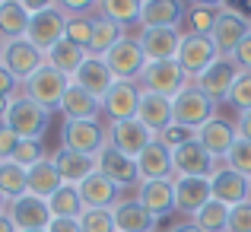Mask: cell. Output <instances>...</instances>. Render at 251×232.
Returning a JSON list of instances; mask_svg holds the SVG:
<instances>
[{"label":"cell","instance_id":"obj_1","mask_svg":"<svg viewBox=\"0 0 251 232\" xmlns=\"http://www.w3.org/2000/svg\"><path fill=\"white\" fill-rule=\"evenodd\" d=\"M48 121H51V111L45 108V105H38L35 99H29L25 92L13 99L10 108H6V115H3V124L19 137V140H42Z\"/></svg>","mask_w":251,"mask_h":232},{"label":"cell","instance_id":"obj_2","mask_svg":"<svg viewBox=\"0 0 251 232\" xmlns=\"http://www.w3.org/2000/svg\"><path fill=\"white\" fill-rule=\"evenodd\" d=\"M143 92H156V96H166V99H175L181 89L191 86V77L178 67V61H150L143 67L140 79H137Z\"/></svg>","mask_w":251,"mask_h":232},{"label":"cell","instance_id":"obj_3","mask_svg":"<svg viewBox=\"0 0 251 232\" xmlns=\"http://www.w3.org/2000/svg\"><path fill=\"white\" fill-rule=\"evenodd\" d=\"M248 32H251L248 16H242L232 6H220V13H216V19H213V29H210V42H213V48H216L220 57H232L235 48L245 42Z\"/></svg>","mask_w":251,"mask_h":232},{"label":"cell","instance_id":"obj_4","mask_svg":"<svg viewBox=\"0 0 251 232\" xmlns=\"http://www.w3.org/2000/svg\"><path fill=\"white\" fill-rule=\"evenodd\" d=\"M61 38H67V13L57 3H48L42 13L29 19V32H25V42L35 45L42 54H48Z\"/></svg>","mask_w":251,"mask_h":232},{"label":"cell","instance_id":"obj_5","mask_svg":"<svg viewBox=\"0 0 251 232\" xmlns=\"http://www.w3.org/2000/svg\"><path fill=\"white\" fill-rule=\"evenodd\" d=\"M172 115H175V124L188 130H201L207 121L216 118V102H210L194 83L188 89H181L175 99H172Z\"/></svg>","mask_w":251,"mask_h":232},{"label":"cell","instance_id":"obj_6","mask_svg":"<svg viewBox=\"0 0 251 232\" xmlns=\"http://www.w3.org/2000/svg\"><path fill=\"white\" fill-rule=\"evenodd\" d=\"M105 64H108L111 77H115L118 83H137L140 74H143V67H147L150 61H147V54H143L140 42L130 38V35H124L121 42L105 54Z\"/></svg>","mask_w":251,"mask_h":232},{"label":"cell","instance_id":"obj_7","mask_svg":"<svg viewBox=\"0 0 251 232\" xmlns=\"http://www.w3.org/2000/svg\"><path fill=\"white\" fill-rule=\"evenodd\" d=\"M61 147L74 150V153H83V156H99L108 147V130L99 121H64Z\"/></svg>","mask_w":251,"mask_h":232},{"label":"cell","instance_id":"obj_8","mask_svg":"<svg viewBox=\"0 0 251 232\" xmlns=\"http://www.w3.org/2000/svg\"><path fill=\"white\" fill-rule=\"evenodd\" d=\"M239 64L232 57H216L201 77L194 79V86L210 99V102H229V92H232L235 79H239Z\"/></svg>","mask_w":251,"mask_h":232},{"label":"cell","instance_id":"obj_9","mask_svg":"<svg viewBox=\"0 0 251 232\" xmlns=\"http://www.w3.org/2000/svg\"><path fill=\"white\" fill-rule=\"evenodd\" d=\"M23 86H25V96L35 99L38 105H45V108L51 111V108H61L64 92L70 89V77H64L61 70H54V67L45 64V67L38 70L35 77H29Z\"/></svg>","mask_w":251,"mask_h":232},{"label":"cell","instance_id":"obj_10","mask_svg":"<svg viewBox=\"0 0 251 232\" xmlns=\"http://www.w3.org/2000/svg\"><path fill=\"white\" fill-rule=\"evenodd\" d=\"M0 64H3L19 83H25L29 77H35L38 70L45 67V54L35 45H29L25 38H13V42H3V57H0Z\"/></svg>","mask_w":251,"mask_h":232},{"label":"cell","instance_id":"obj_11","mask_svg":"<svg viewBox=\"0 0 251 232\" xmlns=\"http://www.w3.org/2000/svg\"><path fill=\"white\" fill-rule=\"evenodd\" d=\"M216 48L213 42H210V35H197V32H188V35L181 38V48H178V67L184 70L191 79H197L203 74V70L210 67V64L216 61Z\"/></svg>","mask_w":251,"mask_h":232},{"label":"cell","instance_id":"obj_12","mask_svg":"<svg viewBox=\"0 0 251 232\" xmlns=\"http://www.w3.org/2000/svg\"><path fill=\"white\" fill-rule=\"evenodd\" d=\"M172 165H175V178H210L220 162L197 140H188L184 147L172 150Z\"/></svg>","mask_w":251,"mask_h":232},{"label":"cell","instance_id":"obj_13","mask_svg":"<svg viewBox=\"0 0 251 232\" xmlns=\"http://www.w3.org/2000/svg\"><path fill=\"white\" fill-rule=\"evenodd\" d=\"M105 130H108V147L121 150V153L130 156V159H137L143 150L150 147V143L156 140V137L150 134L137 118H127V121H111Z\"/></svg>","mask_w":251,"mask_h":232},{"label":"cell","instance_id":"obj_14","mask_svg":"<svg viewBox=\"0 0 251 232\" xmlns=\"http://www.w3.org/2000/svg\"><path fill=\"white\" fill-rule=\"evenodd\" d=\"M210 191H213V201L226 204V207H239V204L251 201V178L226 169V165H216V172L210 175Z\"/></svg>","mask_w":251,"mask_h":232},{"label":"cell","instance_id":"obj_15","mask_svg":"<svg viewBox=\"0 0 251 232\" xmlns=\"http://www.w3.org/2000/svg\"><path fill=\"white\" fill-rule=\"evenodd\" d=\"M96 165L105 178H111V181L118 184V188H140V181H143L140 169H137V159L124 156L121 150H115V147H105L102 153L96 156Z\"/></svg>","mask_w":251,"mask_h":232},{"label":"cell","instance_id":"obj_16","mask_svg":"<svg viewBox=\"0 0 251 232\" xmlns=\"http://www.w3.org/2000/svg\"><path fill=\"white\" fill-rule=\"evenodd\" d=\"M6 216L13 220L16 232H23V229H48V223H51L48 201H42V197H35V194H23V197H16V201H10L6 204Z\"/></svg>","mask_w":251,"mask_h":232},{"label":"cell","instance_id":"obj_17","mask_svg":"<svg viewBox=\"0 0 251 232\" xmlns=\"http://www.w3.org/2000/svg\"><path fill=\"white\" fill-rule=\"evenodd\" d=\"M137 121H140L153 137H159L162 130H169L172 124H175V115H172V99L156 96V92H143V89H140Z\"/></svg>","mask_w":251,"mask_h":232},{"label":"cell","instance_id":"obj_18","mask_svg":"<svg viewBox=\"0 0 251 232\" xmlns=\"http://www.w3.org/2000/svg\"><path fill=\"white\" fill-rule=\"evenodd\" d=\"M76 191H80L86 210H111L121 201V188H118L111 178H105L99 169L92 172L89 178H83V181L76 184Z\"/></svg>","mask_w":251,"mask_h":232},{"label":"cell","instance_id":"obj_19","mask_svg":"<svg viewBox=\"0 0 251 232\" xmlns=\"http://www.w3.org/2000/svg\"><path fill=\"white\" fill-rule=\"evenodd\" d=\"M181 38V29H140L137 42H140L147 61H175Z\"/></svg>","mask_w":251,"mask_h":232},{"label":"cell","instance_id":"obj_20","mask_svg":"<svg viewBox=\"0 0 251 232\" xmlns=\"http://www.w3.org/2000/svg\"><path fill=\"white\" fill-rule=\"evenodd\" d=\"M188 16L181 0H147L140 6V29H178Z\"/></svg>","mask_w":251,"mask_h":232},{"label":"cell","instance_id":"obj_21","mask_svg":"<svg viewBox=\"0 0 251 232\" xmlns=\"http://www.w3.org/2000/svg\"><path fill=\"white\" fill-rule=\"evenodd\" d=\"M137 169H140L143 181H172L175 178V165H172V150L156 137L140 156H137Z\"/></svg>","mask_w":251,"mask_h":232},{"label":"cell","instance_id":"obj_22","mask_svg":"<svg viewBox=\"0 0 251 232\" xmlns=\"http://www.w3.org/2000/svg\"><path fill=\"white\" fill-rule=\"evenodd\" d=\"M194 140L201 143L216 162H223L226 153L232 150V143L239 140V130H235L229 121H223V118H213V121H207L201 130H194Z\"/></svg>","mask_w":251,"mask_h":232},{"label":"cell","instance_id":"obj_23","mask_svg":"<svg viewBox=\"0 0 251 232\" xmlns=\"http://www.w3.org/2000/svg\"><path fill=\"white\" fill-rule=\"evenodd\" d=\"M74 86H80V89L86 92H92V96L102 102L105 96H108V89L118 83L115 77H111V70H108V64H105V57H86L83 61V67L74 74V79H70Z\"/></svg>","mask_w":251,"mask_h":232},{"label":"cell","instance_id":"obj_24","mask_svg":"<svg viewBox=\"0 0 251 232\" xmlns=\"http://www.w3.org/2000/svg\"><path fill=\"white\" fill-rule=\"evenodd\" d=\"M137 201H140L143 207H147V213L159 223L162 216L175 213V178H172V181H140Z\"/></svg>","mask_w":251,"mask_h":232},{"label":"cell","instance_id":"obj_25","mask_svg":"<svg viewBox=\"0 0 251 232\" xmlns=\"http://www.w3.org/2000/svg\"><path fill=\"white\" fill-rule=\"evenodd\" d=\"M213 201L210 178H175V210L194 216L201 207Z\"/></svg>","mask_w":251,"mask_h":232},{"label":"cell","instance_id":"obj_26","mask_svg":"<svg viewBox=\"0 0 251 232\" xmlns=\"http://www.w3.org/2000/svg\"><path fill=\"white\" fill-rule=\"evenodd\" d=\"M137 105H140V86L137 83H115L108 89V96L102 99V111L111 121L137 118Z\"/></svg>","mask_w":251,"mask_h":232},{"label":"cell","instance_id":"obj_27","mask_svg":"<svg viewBox=\"0 0 251 232\" xmlns=\"http://www.w3.org/2000/svg\"><path fill=\"white\" fill-rule=\"evenodd\" d=\"M111 216H115L118 232H156V220L147 213V207L137 197H121L111 207Z\"/></svg>","mask_w":251,"mask_h":232},{"label":"cell","instance_id":"obj_28","mask_svg":"<svg viewBox=\"0 0 251 232\" xmlns=\"http://www.w3.org/2000/svg\"><path fill=\"white\" fill-rule=\"evenodd\" d=\"M64 115V121H99V115H102V102H99L92 92L80 89V86L70 83V89L64 92L61 99V108H57Z\"/></svg>","mask_w":251,"mask_h":232},{"label":"cell","instance_id":"obj_29","mask_svg":"<svg viewBox=\"0 0 251 232\" xmlns=\"http://www.w3.org/2000/svg\"><path fill=\"white\" fill-rule=\"evenodd\" d=\"M51 162H54L61 181L64 184H74V188L83 181V178H89L92 172L99 169V165H96V156H83V153H74V150H64V147L51 156Z\"/></svg>","mask_w":251,"mask_h":232},{"label":"cell","instance_id":"obj_30","mask_svg":"<svg viewBox=\"0 0 251 232\" xmlns=\"http://www.w3.org/2000/svg\"><path fill=\"white\" fill-rule=\"evenodd\" d=\"M86 57H89V51H86V48L74 45L70 38H61V42H57L54 48H51L48 54H45V64H48V67H54V70H61L64 77L74 79V74L83 67Z\"/></svg>","mask_w":251,"mask_h":232},{"label":"cell","instance_id":"obj_31","mask_svg":"<svg viewBox=\"0 0 251 232\" xmlns=\"http://www.w3.org/2000/svg\"><path fill=\"white\" fill-rule=\"evenodd\" d=\"M29 10L23 0H0V38L13 42V38H25L29 32Z\"/></svg>","mask_w":251,"mask_h":232},{"label":"cell","instance_id":"obj_32","mask_svg":"<svg viewBox=\"0 0 251 232\" xmlns=\"http://www.w3.org/2000/svg\"><path fill=\"white\" fill-rule=\"evenodd\" d=\"M48 210H51V220H80L86 207H83V197L74 184H61L48 197Z\"/></svg>","mask_w":251,"mask_h":232},{"label":"cell","instance_id":"obj_33","mask_svg":"<svg viewBox=\"0 0 251 232\" xmlns=\"http://www.w3.org/2000/svg\"><path fill=\"white\" fill-rule=\"evenodd\" d=\"M61 184L64 181H61V175H57V169H54L51 159H42L38 165H32V169H29V194L42 197V201H48Z\"/></svg>","mask_w":251,"mask_h":232},{"label":"cell","instance_id":"obj_34","mask_svg":"<svg viewBox=\"0 0 251 232\" xmlns=\"http://www.w3.org/2000/svg\"><path fill=\"white\" fill-rule=\"evenodd\" d=\"M124 38V26L111 23V19L99 16L96 19V32H92V45H89V54L92 57H105L118 42Z\"/></svg>","mask_w":251,"mask_h":232},{"label":"cell","instance_id":"obj_35","mask_svg":"<svg viewBox=\"0 0 251 232\" xmlns=\"http://www.w3.org/2000/svg\"><path fill=\"white\" fill-rule=\"evenodd\" d=\"M0 191H3L6 201L29 194V169H23L16 162H0Z\"/></svg>","mask_w":251,"mask_h":232},{"label":"cell","instance_id":"obj_36","mask_svg":"<svg viewBox=\"0 0 251 232\" xmlns=\"http://www.w3.org/2000/svg\"><path fill=\"white\" fill-rule=\"evenodd\" d=\"M191 223L203 232H226L229 229V207L220 204V201H210L207 207H201L191 216Z\"/></svg>","mask_w":251,"mask_h":232},{"label":"cell","instance_id":"obj_37","mask_svg":"<svg viewBox=\"0 0 251 232\" xmlns=\"http://www.w3.org/2000/svg\"><path fill=\"white\" fill-rule=\"evenodd\" d=\"M140 6H143L140 0H105V3H99V10L111 23L130 26V23H140Z\"/></svg>","mask_w":251,"mask_h":232},{"label":"cell","instance_id":"obj_38","mask_svg":"<svg viewBox=\"0 0 251 232\" xmlns=\"http://www.w3.org/2000/svg\"><path fill=\"white\" fill-rule=\"evenodd\" d=\"M223 165L239 172V175H245V178H251V140L239 137V140L232 143V150L226 153V159H223Z\"/></svg>","mask_w":251,"mask_h":232},{"label":"cell","instance_id":"obj_39","mask_svg":"<svg viewBox=\"0 0 251 232\" xmlns=\"http://www.w3.org/2000/svg\"><path fill=\"white\" fill-rule=\"evenodd\" d=\"M92 32H96V19H92L89 13H86V16H67V38L74 45H80V48L89 51Z\"/></svg>","mask_w":251,"mask_h":232},{"label":"cell","instance_id":"obj_40","mask_svg":"<svg viewBox=\"0 0 251 232\" xmlns=\"http://www.w3.org/2000/svg\"><path fill=\"white\" fill-rule=\"evenodd\" d=\"M42 159H48L45 156V143L42 140H19V147H16V153H13L10 162L23 165V169H32V165H38Z\"/></svg>","mask_w":251,"mask_h":232},{"label":"cell","instance_id":"obj_41","mask_svg":"<svg viewBox=\"0 0 251 232\" xmlns=\"http://www.w3.org/2000/svg\"><path fill=\"white\" fill-rule=\"evenodd\" d=\"M229 105H232L239 115L251 111V70H242V74H239L232 92H229Z\"/></svg>","mask_w":251,"mask_h":232},{"label":"cell","instance_id":"obj_42","mask_svg":"<svg viewBox=\"0 0 251 232\" xmlns=\"http://www.w3.org/2000/svg\"><path fill=\"white\" fill-rule=\"evenodd\" d=\"M216 13H220V6H207V3H194V6H188V16H191V32H197V35H210Z\"/></svg>","mask_w":251,"mask_h":232},{"label":"cell","instance_id":"obj_43","mask_svg":"<svg viewBox=\"0 0 251 232\" xmlns=\"http://www.w3.org/2000/svg\"><path fill=\"white\" fill-rule=\"evenodd\" d=\"M80 229H83V232H118L111 210H83Z\"/></svg>","mask_w":251,"mask_h":232},{"label":"cell","instance_id":"obj_44","mask_svg":"<svg viewBox=\"0 0 251 232\" xmlns=\"http://www.w3.org/2000/svg\"><path fill=\"white\" fill-rule=\"evenodd\" d=\"M226 232H251V201L229 207V229Z\"/></svg>","mask_w":251,"mask_h":232},{"label":"cell","instance_id":"obj_45","mask_svg":"<svg viewBox=\"0 0 251 232\" xmlns=\"http://www.w3.org/2000/svg\"><path fill=\"white\" fill-rule=\"evenodd\" d=\"M159 140L166 143L169 150H178V147H184L188 140H194V130L181 128V124H172L169 130H162V134H159Z\"/></svg>","mask_w":251,"mask_h":232},{"label":"cell","instance_id":"obj_46","mask_svg":"<svg viewBox=\"0 0 251 232\" xmlns=\"http://www.w3.org/2000/svg\"><path fill=\"white\" fill-rule=\"evenodd\" d=\"M16 147H19V137L0 121V162H10L13 153H16Z\"/></svg>","mask_w":251,"mask_h":232},{"label":"cell","instance_id":"obj_47","mask_svg":"<svg viewBox=\"0 0 251 232\" xmlns=\"http://www.w3.org/2000/svg\"><path fill=\"white\" fill-rule=\"evenodd\" d=\"M19 86H23V83H19V79L13 77L10 70L3 67V64H0V99H13V96H16V89H19Z\"/></svg>","mask_w":251,"mask_h":232},{"label":"cell","instance_id":"obj_48","mask_svg":"<svg viewBox=\"0 0 251 232\" xmlns=\"http://www.w3.org/2000/svg\"><path fill=\"white\" fill-rule=\"evenodd\" d=\"M232 61L239 64V70H251V32L245 35V42L235 48V54H232Z\"/></svg>","mask_w":251,"mask_h":232},{"label":"cell","instance_id":"obj_49","mask_svg":"<svg viewBox=\"0 0 251 232\" xmlns=\"http://www.w3.org/2000/svg\"><path fill=\"white\" fill-rule=\"evenodd\" d=\"M48 232H83V229H80V220H51Z\"/></svg>","mask_w":251,"mask_h":232},{"label":"cell","instance_id":"obj_50","mask_svg":"<svg viewBox=\"0 0 251 232\" xmlns=\"http://www.w3.org/2000/svg\"><path fill=\"white\" fill-rule=\"evenodd\" d=\"M235 130H239V137H245V140H251V111H245V115H239V124H235Z\"/></svg>","mask_w":251,"mask_h":232},{"label":"cell","instance_id":"obj_51","mask_svg":"<svg viewBox=\"0 0 251 232\" xmlns=\"http://www.w3.org/2000/svg\"><path fill=\"white\" fill-rule=\"evenodd\" d=\"M169 232H203V229H197L194 223H178V226H172Z\"/></svg>","mask_w":251,"mask_h":232},{"label":"cell","instance_id":"obj_52","mask_svg":"<svg viewBox=\"0 0 251 232\" xmlns=\"http://www.w3.org/2000/svg\"><path fill=\"white\" fill-rule=\"evenodd\" d=\"M0 232H16V226H13V220L6 213H0Z\"/></svg>","mask_w":251,"mask_h":232},{"label":"cell","instance_id":"obj_53","mask_svg":"<svg viewBox=\"0 0 251 232\" xmlns=\"http://www.w3.org/2000/svg\"><path fill=\"white\" fill-rule=\"evenodd\" d=\"M13 99H16V96H13ZM13 99H0V121H3V115H6V108H10Z\"/></svg>","mask_w":251,"mask_h":232},{"label":"cell","instance_id":"obj_54","mask_svg":"<svg viewBox=\"0 0 251 232\" xmlns=\"http://www.w3.org/2000/svg\"><path fill=\"white\" fill-rule=\"evenodd\" d=\"M6 204H10V201H6V197H3V191H0V213H6Z\"/></svg>","mask_w":251,"mask_h":232},{"label":"cell","instance_id":"obj_55","mask_svg":"<svg viewBox=\"0 0 251 232\" xmlns=\"http://www.w3.org/2000/svg\"><path fill=\"white\" fill-rule=\"evenodd\" d=\"M23 232H48V229H23Z\"/></svg>","mask_w":251,"mask_h":232},{"label":"cell","instance_id":"obj_56","mask_svg":"<svg viewBox=\"0 0 251 232\" xmlns=\"http://www.w3.org/2000/svg\"><path fill=\"white\" fill-rule=\"evenodd\" d=\"M0 57H3V38H0Z\"/></svg>","mask_w":251,"mask_h":232}]
</instances>
